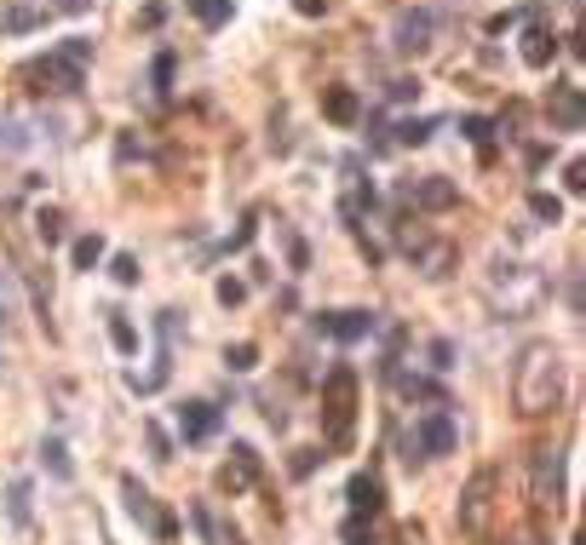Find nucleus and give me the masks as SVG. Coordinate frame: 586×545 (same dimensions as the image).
I'll use <instances>...</instances> for the list:
<instances>
[{"label":"nucleus","mask_w":586,"mask_h":545,"mask_svg":"<svg viewBox=\"0 0 586 545\" xmlns=\"http://www.w3.org/2000/svg\"><path fill=\"white\" fill-rule=\"evenodd\" d=\"M512 402L523 419H547L563 408V356L547 339H529L518 351V368H512Z\"/></svg>","instance_id":"1"},{"label":"nucleus","mask_w":586,"mask_h":545,"mask_svg":"<svg viewBox=\"0 0 586 545\" xmlns=\"http://www.w3.org/2000/svg\"><path fill=\"white\" fill-rule=\"evenodd\" d=\"M87 64H92V40H87V35H70V40H58L52 52L29 58L17 75L29 80V92H80Z\"/></svg>","instance_id":"2"},{"label":"nucleus","mask_w":586,"mask_h":545,"mask_svg":"<svg viewBox=\"0 0 586 545\" xmlns=\"http://www.w3.org/2000/svg\"><path fill=\"white\" fill-rule=\"evenodd\" d=\"M357 436V373L346 362H334L328 373H322V442H328L334 454H346Z\"/></svg>","instance_id":"3"},{"label":"nucleus","mask_w":586,"mask_h":545,"mask_svg":"<svg viewBox=\"0 0 586 545\" xmlns=\"http://www.w3.org/2000/svg\"><path fill=\"white\" fill-rule=\"evenodd\" d=\"M454 419H449V408H432V414H420L414 419V431H409V466H426V459H442V454H454Z\"/></svg>","instance_id":"4"},{"label":"nucleus","mask_w":586,"mask_h":545,"mask_svg":"<svg viewBox=\"0 0 586 545\" xmlns=\"http://www.w3.org/2000/svg\"><path fill=\"white\" fill-rule=\"evenodd\" d=\"M121 506H127V517H133L145 534H155V540H173V534H178V522L155 506V494H150L133 471H121Z\"/></svg>","instance_id":"5"},{"label":"nucleus","mask_w":586,"mask_h":545,"mask_svg":"<svg viewBox=\"0 0 586 545\" xmlns=\"http://www.w3.org/2000/svg\"><path fill=\"white\" fill-rule=\"evenodd\" d=\"M397 201L414 213H449L460 201V190H454V178H442V173H420V178H397Z\"/></svg>","instance_id":"6"},{"label":"nucleus","mask_w":586,"mask_h":545,"mask_svg":"<svg viewBox=\"0 0 586 545\" xmlns=\"http://www.w3.org/2000/svg\"><path fill=\"white\" fill-rule=\"evenodd\" d=\"M259 477H265V459H259V448L253 442H230V454H225V466H219V494H230V499H241V494H253L259 489Z\"/></svg>","instance_id":"7"},{"label":"nucleus","mask_w":586,"mask_h":545,"mask_svg":"<svg viewBox=\"0 0 586 545\" xmlns=\"http://www.w3.org/2000/svg\"><path fill=\"white\" fill-rule=\"evenodd\" d=\"M495 471H477L466 489H460V506H454V522H460V534H483L489 529V517H495Z\"/></svg>","instance_id":"8"},{"label":"nucleus","mask_w":586,"mask_h":545,"mask_svg":"<svg viewBox=\"0 0 586 545\" xmlns=\"http://www.w3.org/2000/svg\"><path fill=\"white\" fill-rule=\"evenodd\" d=\"M311 328L334 345H362V339L379 333V310H316Z\"/></svg>","instance_id":"9"},{"label":"nucleus","mask_w":586,"mask_h":545,"mask_svg":"<svg viewBox=\"0 0 586 545\" xmlns=\"http://www.w3.org/2000/svg\"><path fill=\"white\" fill-rule=\"evenodd\" d=\"M529 499L540 511H558L563 506V448H535V466H529Z\"/></svg>","instance_id":"10"},{"label":"nucleus","mask_w":586,"mask_h":545,"mask_svg":"<svg viewBox=\"0 0 586 545\" xmlns=\"http://www.w3.org/2000/svg\"><path fill=\"white\" fill-rule=\"evenodd\" d=\"M437 24H442V17H437L432 7H414V12H402V17H397V29H391V47H397L402 58L426 52V47H432V35H437Z\"/></svg>","instance_id":"11"},{"label":"nucleus","mask_w":586,"mask_h":545,"mask_svg":"<svg viewBox=\"0 0 586 545\" xmlns=\"http://www.w3.org/2000/svg\"><path fill=\"white\" fill-rule=\"evenodd\" d=\"M547 121L558 132H581V121H586V98L575 80H558V87L547 92Z\"/></svg>","instance_id":"12"},{"label":"nucleus","mask_w":586,"mask_h":545,"mask_svg":"<svg viewBox=\"0 0 586 545\" xmlns=\"http://www.w3.org/2000/svg\"><path fill=\"white\" fill-rule=\"evenodd\" d=\"M346 506H351L357 522H374V517H379V506H386V489H379L374 471H357V477L346 482Z\"/></svg>","instance_id":"13"},{"label":"nucleus","mask_w":586,"mask_h":545,"mask_svg":"<svg viewBox=\"0 0 586 545\" xmlns=\"http://www.w3.org/2000/svg\"><path fill=\"white\" fill-rule=\"evenodd\" d=\"M219 431V408L213 402H185V408H178V436L185 442H208Z\"/></svg>","instance_id":"14"},{"label":"nucleus","mask_w":586,"mask_h":545,"mask_svg":"<svg viewBox=\"0 0 586 545\" xmlns=\"http://www.w3.org/2000/svg\"><path fill=\"white\" fill-rule=\"evenodd\" d=\"M552 52H558V40H552L547 24H529V29H523V64H529V69H547Z\"/></svg>","instance_id":"15"},{"label":"nucleus","mask_w":586,"mask_h":545,"mask_svg":"<svg viewBox=\"0 0 586 545\" xmlns=\"http://www.w3.org/2000/svg\"><path fill=\"white\" fill-rule=\"evenodd\" d=\"M322 115H328L334 127H351V121L362 115V104H357L351 87H328V92H322Z\"/></svg>","instance_id":"16"},{"label":"nucleus","mask_w":586,"mask_h":545,"mask_svg":"<svg viewBox=\"0 0 586 545\" xmlns=\"http://www.w3.org/2000/svg\"><path fill=\"white\" fill-rule=\"evenodd\" d=\"M391 385L402 391V396H414V402H432V408H449V396H442L432 379H420V373H391Z\"/></svg>","instance_id":"17"},{"label":"nucleus","mask_w":586,"mask_h":545,"mask_svg":"<svg viewBox=\"0 0 586 545\" xmlns=\"http://www.w3.org/2000/svg\"><path fill=\"white\" fill-rule=\"evenodd\" d=\"M185 7L196 12L201 29H225L230 24V0H185Z\"/></svg>","instance_id":"18"},{"label":"nucleus","mask_w":586,"mask_h":545,"mask_svg":"<svg viewBox=\"0 0 586 545\" xmlns=\"http://www.w3.org/2000/svg\"><path fill=\"white\" fill-rule=\"evenodd\" d=\"M460 132H466L472 144H477V155H483V161L495 155V132H500L495 121H483V115H466V121H460Z\"/></svg>","instance_id":"19"},{"label":"nucleus","mask_w":586,"mask_h":545,"mask_svg":"<svg viewBox=\"0 0 586 545\" xmlns=\"http://www.w3.org/2000/svg\"><path fill=\"white\" fill-rule=\"evenodd\" d=\"M40 459H47V471H52L58 482H70V477H75V459H70V448H64L58 436H47V442H40Z\"/></svg>","instance_id":"20"},{"label":"nucleus","mask_w":586,"mask_h":545,"mask_svg":"<svg viewBox=\"0 0 586 545\" xmlns=\"http://www.w3.org/2000/svg\"><path fill=\"white\" fill-rule=\"evenodd\" d=\"M104 236H80L75 241V248H70V258H75V270H98V265H104Z\"/></svg>","instance_id":"21"},{"label":"nucleus","mask_w":586,"mask_h":545,"mask_svg":"<svg viewBox=\"0 0 586 545\" xmlns=\"http://www.w3.org/2000/svg\"><path fill=\"white\" fill-rule=\"evenodd\" d=\"M35 236L47 241V248H58V241H64V213H58V207H35Z\"/></svg>","instance_id":"22"},{"label":"nucleus","mask_w":586,"mask_h":545,"mask_svg":"<svg viewBox=\"0 0 586 545\" xmlns=\"http://www.w3.org/2000/svg\"><path fill=\"white\" fill-rule=\"evenodd\" d=\"M432 132H437V121H432V115H420V121H402V127H397V144L420 150V144H432Z\"/></svg>","instance_id":"23"},{"label":"nucleus","mask_w":586,"mask_h":545,"mask_svg":"<svg viewBox=\"0 0 586 545\" xmlns=\"http://www.w3.org/2000/svg\"><path fill=\"white\" fill-rule=\"evenodd\" d=\"M150 92H155V104H167V92H173V52H161V58H155V69H150Z\"/></svg>","instance_id":"24"},{"label":"nucleus","mask_w":586,"mask_h":545,"mask_svg":"<svg viewBox=\"0 0 586 545\" xmlns=\"http://www.w3.org/2000/svg\"><path fill=\"white\" fill-rule=\"evenodd\" d=\"M225 368L230 373H253L259 368V345H248V339H241V345H225Z\"/></svg>","instance_id":"25"},{"label":"nucleus","mask_w":586,"mask_h":545,"mask_svg":"<svg viewBox=\"0 0 586 545\" xmlns=\"http://www.w3.org/2000/svg\"><path fill=\"white\" fill-rule=\"evenodd\" d=\"M110 339H115V351H121V356H133V351H138V333H133V321L121 316V310H110Z\"/></svg>","instance_id":"26"},{"label":"nucleus","mask_w":586,"mask_h":545,"mask_svg":"<svg viewBox=\"0 0 586 545\" xmlns=\"http://www.w3.org/2000/svg\"><path fill=\"white\" fill-rule=\"evenodd\" d=\"M12 321H17V293H12V276L0 270V333H12Z\"/></svg>","instance_id":"27"},{"label":"nucleus","mask_w":586,"mask_h":545,"mask_svg":"<svg viewBox=\"0 0 586 545\" xmlns=\"http://www.w3.org/2000/svg\"><path fill=\"white\" fill-rule=\"evenodd\" d=\"M529 213H535V218H547V225H558V218H563L558 195H547V190H535V195H529Z\"/></svg>","instance_id":"28"},{"label":"nucleus","mask_w":586,"mask_h":545,"mask_svg":"<svg viewBox=\"0 0 586 545\" xmlns=\"http://www.w3.org/2000/svg\"><path fill=\"white\" fill-rule=\"evenodd\" d=\"M110 276L121 281V288H133V281H138V258H133V253H115V258H110Z\"/></svg>","instance_id":"29"},{"label":"nucleus","mask_w":586,"mask_h":545,"mask_svg":"<svg viewBox=\"0 0 586 545\" xmlns=\"http://www.w3.org/2000/svg\"><path fill=\"white\" fill-rule=\"evenodd\" d=\"M219 305H241V299H248V281H236V276H219Z\"/></svg>","instance_id":"30"},{"label":"nucleus","mask_w":586,"mask_h":545,"mask_svg":"<svg viewBox=\"0 0 586 545\" xmlns=\"http://www.w3.org/2000/svg\"><path fill=\"white\" fill-rule=\"evenodd\" d=\"M529 12H535V7H512V12H495V17H489V35H507V29H512V24H523V17H529Z\"/></svg>","instance_id":"31"},{"label":"nucleus","mask_w":586,"mask_h":545,"mask_svg":"<svg viewBox=\"0 0 586 545\" xmlns=\"http://www.w3.org/2000/svg\"><path fill=\"white\" fill-rule=\"evenodd\" d=\"M12 522L17 529L29 522V482H12Z\"/></svg>","instance_id":"32"},{"label":"nucleus","mask_w":586,"mask_h":545,"mask_svg":"<svg viewBox=\"0 0 586 545\" xmlns=\"http://www.w3.org/2000/svg\"><path fill=\"white\" fill-rule=\"evenodd\" d=\"M426 356H432V368H437V373H449V368H454V345H449V339H432V351H426Z\"/></svg>","instance_id":"33"},{"label":"nucleus","mask_w":586,"mask_h":545,"mask_svg":"<svg viewBox=\"0 0 586 545\" xmlns=\"http://www.w3.org/2000/svg\"><path fill=\"white\" fill-rule=\"evenodd\" d=\"M563 185H570L575 195H586V161H570V167H563Z\"/></svg>","instance_id":"34"},{"label":"nucleus","mask_w":586,"mask_h":545,"mask_svg":"<svg viewBox=\"0 0 586 545\" xmlns=\"http://www.w3.org/2000/svg\"><path fill=\"white\" fill-rule=\"evenodd\" d=\"M346 545H374V534H369V522H346Z\"/></svg>","instance_id":"35"},{"label":"nucleus","mask_w":586,"mask_h":545,"mask_svg":"<svg viewBox=\"0 0 586 545\" xmlns=\"http://www.w3.org/2000/svg\"><path fill=\"white\" fill-rule=\"evenodd\" d=\"M145 431H150V448H155V459H173V442H167V436H161L155 426H145Z\"/></svg>","instance_id":"36"},{"label":"nucleus","mask_w":586,"mask_h":545,"mask_svg":"<svg viewBox=\"0 0 586 545\" xmlns=\"http://www.w3.org/2000/svg\"><path fill=\"white\" fill-rule=\"evenodd\" d=\"M414 92H420V80H409V75L391 80V98H397V104H402V98H414Z\"/></svg>","instance_id":"37"},{"label":"nucleus","mask_w":586,"mask_h":545,"mask_svg":"<svg viewBox=\"0 0 586 545\" xmlns=\"http://www.w3.org/2000/svg\"><path fill=\"white\" fill-rule=\"evenodd\" d=\"M87 7H92V0H58V12H70V17H80Z\"/></svg>","instance_id":"38"},{"label":"nucleus","mask_w":586,"mask_h":545,"mask_svg":"<svg viewBox=\"0 0 586 545\" xmlns=\"http://www.w3.org/2000/svg\"><path fill=\"white\" fill-rule=\"evenodd\" d=\"M299 12H306V17H316V12H328V0H299Z\"/></svg>","instance_id":"39"}]
</instances>
